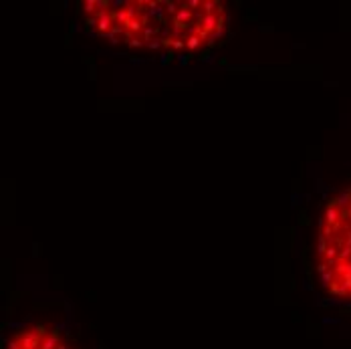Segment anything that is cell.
I'll return each mask as SVG.
<instances>
[{"mask_svg":"<svg viewBox=\"0 0 351 349\" xmlns=\"http://www.w3.org/2000/svg\"><path fill=\"white\" fill-rule=\"evenodd\" d=\"M4 349H75L69 339L53 325L27 323L8 333Z\"/></svg>","mask_w":351,"mask_h":349,"instance_id":"3","label":"cell"},{"mask_svg":"<svg viewBox=\"0 0 351 349\" xmlns=\"http://www.w3.org/2000/svg\"><path fill=\"white\" fill-rule=\"evenodd\" d=\"M315 254L319 287L335 301L351 303V190L327 202L319 220Z\"/></svg>","mask_w":351,"mask_h":349,"instance_id":"2","label":"cell"},{"mask_svg":"<svg viewBox=\"0 0 351 349\" xmlns=\"http://www.w3.org/2000/svg\"><path fill=\"white\" fill-rule=\"evenodd\" d=\"M81 6L91 35L166 57L204 53L228 27V10L218 0H89Z\"/></svg>","mask_w":351,"mask_h":349,"instance_id":"1","label":"cell"}]
</instances>
